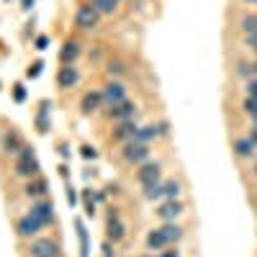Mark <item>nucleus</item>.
I'll return each mask as SVG.
<instances>
[{"label":"nucleus","instance_id":"nucleus-1","mask_svg":"<svg viewBox=\"0 0 257 257\" xmlns=\"http://www.w3.org/2000/svg\"><path fill=\"white\" fill-rule=\"evenodd\" d=\"M16 173H18L21 178H31V175L39 173V162H36V157H34V152H31L29 147L21 149V157H18V162H16Z\"/></svg>","mask_w":257,"mask_h":257},{"label":"nucleus","instance_id":"nucleus-2","mask_svg":"<svg viewBox=\"0 0 257 257\" xmlns=\"http://www.w3.org/2000/svg\"><path fill=\"white\" fill-rule=\"evenodd\" d=\"M31 257H59V244L52 239H36L31 242Z\"/></svg>","mask_w":257,"mask_h":257},{"label":"nucleus","instance_id":"nucleus-3","mask_svg":"<svg viewBox=\"0 0 257 257\" xmlns=\"http://www.w3.org/2000/svg\"><path fill=\"white\" fill-rule=\"evenodd\" d=\"M75 24L80 29H93L98 24V11L93 6H80L77 13H75Z\"/></svg>","mask_w":257,"mask_h":257},{"label":"nucleus","instance_id":"nucleus-4","mask_svg":"<svg viewBox=\"0 0 257 257\" xmlns=\"http://www.w3.org/2000/svg\"><path fill=\"white\" fill-rule=\"evenodd\" d=\"M147 157H149V147H147V144L128 142L126 149H123V160H126V162H144Z\"/></svg>","mask_w":257,"mask_h":257},{"label":"nucleus","instance_id":"nucleus-5","mask_svg":"<svg viewBox=\"0 0 257 257\" xmlns=\"http://www.w3.org/2000/svg\"><path fill=\"white\" fill-rule=\"evenodd\" d=\"M103 100L111 105H118V103H123L126 100V90H123V85L121 82H108L105 85V90H103Z\"/></svg>","mask_w":257,"mask_h":257},{"label":"nucleus","instance_id":"nucleus-6","mask_svg":"<svg viewBox=\"0 0 257 257\" xmlns=\"http://www.w3.org/2000/svg\"><path fill=\"white\" fill-rule=\"evenodd\" d=\"M180 213H183V203L180 201H167V203H162L157 208V216L165 219V221H175Z\"/></svg>","mask_w":257,"mask_h":257},{"label":"nucleus","instance_id":"nucleus-7","mask_svg":"<svg viewBox=\"0 0 257 257\" xmlns=\"http://www.w3.org/2000/svg\"><path fill=\"white\" fill-rule=\"evenodd\" d=\"M111 116L118 118V121H134V116H137V105H134V103H128V100H123V103H118V105H113V108H111Z\"/></svg>","mask_w":257,"mask_h":257},{"label":"nucleus","instance_id":"nucleus-8","mask_svg":"<svg viewBox=\"0 0 257 257\" xmlns=\"http://www.w3.org/2000/svg\"><path fill=\"white\" fill-rule=\"evenodd\" d=\"M41 226H44V224H41L39 219H34L31 213H29V216H24V219L18 221V234H21V237H34V234H36Z\"/></svg>","mask_w":257,"mask_h":257},{"label":"nucleus","instance_id":"nucleus-9","mask_svg":"<svg viewBox=\"0 0 257 257\" xmlns=\"http://www.w3.org/2000/svg\"><path fill=\"white\" fill-rule=\"evenodd\" d=\"M52 211H54V208H52V203H47V201H41V203H34V206H31V216H34V219H39L41 224L47 226V224L52 221V216H54Z\"/></svg>","mask_w":257,"mask_h":257},{"label":"nucleus","instance_id":"nucleus-10","mask_svg":"<svg viewBox=\"0 0 257 257\" xmlns=\"http://www.w3.org/2000/svg\"><path fill=\"white\" fill-rule=\"evenodd\" d=\"M57 82H59V88H75L77 85V70L75 67H62L59 75H57Z\"/></svg>","mask_w":257,"mask_h":257},{"label":"nucleus","instance_id":"nucleus-11","mask_svg":"<svg viewBox=\"0 0 257 257\" xmlns=\"http://www.w3.org/2000/svg\"><path fill=\"white\" fill-rule=\"evenodd\" d=\"M139 180H142V185H144V183H155V180H160V165H157V162H147V165H142V170H139Z\"/></svg>","mask_w":257,"mask_h":257},{"label":"nucleus","instance_id":"nucleus-12","mask_svg":"<svg viewBox=\"0 0 257 257\" xmlns=\"http://www.w3.org/2000/svg\"><path fill=\"white\" fill-rule=\"evenodd\" d=\"M100 103H103V93H85L82 100H80V108L85 113H93V111H98Z\"/></svg>","mask_w":257,"mask_h":257},{"label":"nucleus","instance_id":"nucleus-13","mask_svg":"<svg viewBox=\"0 0 257 257\" xmlns=\"http://www.w3.org/2000/svg\"><path fill=\"white\" fill-rule=\"evenodd\" d=\"M123 234H126L123 224L118 221V216H116V213H111V216H108V239L118 242V239H123Z\"/></svg>","mask_w":257,"mask_h":257},{"label":"nucleus","instance_id":"nucleus-14","mask_svg":"<svg viewBox=\"0 0 257 257\" xmlns=\"http://www.w3.org/2000/svg\"><path fill=\"white\" fill-rule=\"evenodd\" d=\"M137 128H139V126H137L134 121H121V123H118V128L113 132V137H116V139H134Z\"/></svg>","mask_w":257,"mask_h":257},{"label":"nucleus","instance_id":"nucleus-15","mask_svg":"<svg viewBox=\"0 0 257 257\" xmlns=\"http://www.w3.org/2000/svg\"><path fill=\"white\" fill-rule=\"evenodd\" d=\"M155 137H160V132H157V126H139V128H137V134H134V139H132V142H139V144H147L149 139H155Z\"/></svg>","mask_w":257,"mask_h":257},{"label":"nucleus","instance_id":"nucleus-16","mask_svg":"<svg viewBox=\"0 0 257 257\" xmlns=\"http://www.w3.org/2000/svg\"><path fill=\"white\" fill-rule=\"evenodd\" d=\"M165 244H170V242L165 239V234H162L160 229L149 231V237H147V247H149V249H162Z\"/></svg>","mask_w":257,"mask_h":257},{"label":"nucleus","instance_id":"nucleus-17","mask_svg":"<svg viewBox=\"0 0 257 257\" xmlns=\"http://www.w3.org/2000/svg\"><path fill=\"white\" fill-rule=\"evenodd\" d=\"M160 231L165 234V239H167V242H178V239L183 237V229H180L178 224H173V221H167Z\"/></svg>","mask_w":257,"mask_h":257},{"label":"nucleus","instance_id":"nucleus-18","mask_svg":"<svg viewBox=\"0 0 257 257\" xmlns=\"http://www.w3.org/2000/svg\"><path fill=\"white\" fill-rule=\"evenodd\" d=\"M21 149H24V142H21V137L16 132H11L6 137V152L8 155H16V152H21Z\"/></svg>","mask_w":257,"mask_h":257},{"label":"nucleus","instance_id":"nucleus-19","mask_svg":"<svg viewBox=\"0 0 257 257\" xmlns=\"http://www.w3.org/2000/svg\"><path fill=\"white\" fill-rule=\"evenodd\" d=\"M80 54V44H77V41H67V44H64L62 47V62H70V59H75Z\"/></svg>","mask_w":257,"mask_h":257},{"label":"nucleus","instance_id":"nucleus-20","mask_svg":"<svg viewBox=\"0 0 257 257\" xmlns=\"http://www.w3.org/2000/svg\"><path fill=\"white\" fill-rule=\"evenodd\" d=\"M90 6L98 11V16H100V13H113L116 6H118V0H93Z\"/></svg>","mask_w":257,"mask_h":257},{"label":"nucleus","instance_id":"nucleus-21","mask_svg":"<svg viewBox=\"0 0 257 257\" xmlns=\"http://www.w3.org/2000/svg\"><path fill=\"white\" fill-rule=\"evenodd\" d=\"M144 196L147 198H160V196H165V190H162V183L160 180H155V183H144Z\"/></svg>","mask_w":257,"mask_h":257},{"label":"nucleus","instance_id":"nucleus-22","mask_svg":"<svg viewBox=\"0 0 257 257\" xmlns=\"http://www.w3.org/2000/svg\"><path fill=\"white\" fill-rule=\"evenodd\" d=\"M252 142H249V137L247 139H237V142H234V152H237L239 157H249L252 155Z\"/></svg>","mask_w":257,"mask_h":257},{"label":"nucleus","instance_id":"nucleus-23","mask_svg":"<svg viewBox=\"0 0 257 257\" xmlns=\"http://www.w3.org/2000/svg\"><path fill=\"white\" fill-rule=\"evenodd\" d=\"M44 193H47V183L44 180H29L26 196H44Z\"/></svg>","mask_w":257,"mask_h":257},{"label":"nucleus","instance_id":"nucleus-24","mask_svg":"<svg viewBox=\"0 0 257 257\" xmlns=\"http://www.w3.org/2000/svg\"><path fill=\"white\" fill-rule=\"evenodd\" d=\"M162 190H165V196H167L170 201H175V198L180 196V183H178V180H170V183L162 185Z\"/></svg>","mask_w":257,"mask_h":257},{"label":"nucleus","instance_id":"nucleus-25","mask_svg":"<svg viewBox=\"0 0 257 257\" xmlns=\"http://www.w3.org/2000/svg\"><path fill=\"white\" fill-rule=\"evenodd\" d=\"M239 29H242V31H244L247 36H249V34H254V31H257V16H244V18H242V26H239Z\"/></svg>","mask_w":257,"mask_h":257},{"label":"nucleus","instance_id":"nucleus-26","mask_svg":"<svg viewBox=\"0 0 257 257\" xmlns=\"http://www.w3.org/2000/svg\"><path fill=\"white\" fill-rule=\"evenodd\" d=\"M77 231H80V244H82V257H88V231H85L82 224H77Z\"/></svg>","mask_w":257,"mask_h":257},{"label":"nucleus","instance_id":"nucleus-27","mask_svg":"<svg viewBox=\"0 0 257 257\" xmlns=\"http://www.w3.org/2000/svg\"><path fill=\"white\" fill-rule=\"evenodd\" d=\"M47 108H49V105L47 103H41V111H39V132H47Z\"/></svg>","mask_w":257,"mask_h":257},{"label":"nucleus","instance_id":"nucleus-28","mask_svg":"<svg viewBox=\"0 0 257 257\" xmlns=\"http://www.w3.org/2000/svg\"><path fill=\"white\" fill-rule=\"evenodd\" d=\"M244 111H247L249 116L257 113V98H249V95H247V100H244Z\"/></svg>","mask_w":257,"mask_h":257},{"label":"nucleus","instance_id":"nucleus-29","mask_svg":"<svg viewBox=\"0 0 257 257\" xmlns=\"http://www.w3.org/2000/svg\"><path fill=\"white\" fill-rule=\"evenodd\" d=\"M247 95L249 98H257V80H249L247 82Z\"/></svg>","mask_w":257,"mask_h":257},{"label":"nucleus","instance_id":"nucleus-30","mask_svg":"<svg viewBox=\"0 0 257 257\" xmlns=\"http://www.w3.org/2000/svg\"><path fill=\"white\" fill-rule=\"evenodd\" d=\"M13 95H16V100H18V103L24 100V98H26V90H24V85H16V90H13Z\"/></svg>","mask_w":257,"mask_h":257},{"label":"nucleus","instance_id":"nucleus-31","mask_svg":"<svg viewBox=\"0 0 257 257\" xmlns=\"http://www.w3.org/2000/svg\"><path fill=\"white\" fill-rule=\"evenodd\" d=\"M252 72H254V70H252V64H244V62L239 64V75H252Z\"/></svg>","mask_w":257,"mask_h":257},{"label":"nucleus","instance_id":"nucleus-32","mask_svg":"<svg viewBox=\"0 0 257 257\" xmlns=\"http://www.w3.org/2000/svg\"><path fill=\"white\" fill-rule=\"evenodd\" d=\"M121 70H123V67H121V64H118V62H111V64H108V72H111V75H113V72L118 75Z\"/></svg>","mask_w":257,"mask_h":257},{"label":"nucleus","instance_id":"nucleus-33","mask_svg":"<svg viewBox=\"0 0 257 257\" xmlns=\"http://www.w3.org/2000/svg\"><path fill=\"white\" fill-rule=\"evenodd\" d=\"M82 157H88V160L95 157V149H93V147H82Z\"/></svg>","mask_w":257,"mask_h":257},{"label":"nucleus","instance_id":"nucleus-34","mask_svg":"<svg viewBox=\"0 0 257 257\" xmlns=\"http://www.w3.org/2000/svg\"><path fill=\"white\" fill-rule=\"evenodd\" d=\"M36 49H47V36H39L36 39Z\"/></svg>","mask_w":257,"mask_h":257},{"label":"nucleus","instance_id":"nucleus-35","mask_svg":"<svg viewBox=\"0 0 257 257\" xmlns=\"http://www.w3.org/2000/svg\"><path fill=\"white\" fill-rule=\"evenodd\" d=\"M39 72H41V62H36V64H34V70H29V77H36Z\"/></svg>","mask_w":257,"mask_h":257},{"label":"nucleus","instance_id":"nucleus-36","mask_svg":"<svg viewBox=\"0 0 257 257\" xmlns=\"http://www.w3.org/2000/svg\"><path fill=\"white\" fill-rule=\"evenodd\" d=\"M249 142H252V147L257 149V126L252 128V134H249Z\"/></svg>","mask_w":257,"mask_h":257},{"label":"nucleus","instance_id":"nucleus-37","mask_svg":"<svg viewBox=\"0 0 257 257\" xmlns=\"http://www.w3.org/2000/svg\"><path fill=\"white\" fill-rule=\"evenodd\" d=\"M162 257H180V252H178V249H170V252H165Z\"/></svg>","mask_w":257,"mask_h":257},{"label":"nucleus","instance_id":"nucleus-38","mask_svg":"<svg viewBox=\"0 0 257 257\" xmlns=\"http://www.w3.org/2000/svg\"><path fill=\"white\" fill-rule=\"evenodd\" d=\"M67 198H70V203L75 206V201H77V198H75V190H72V188H70V193H67Z\"/></svg>","mask_w":257,"mask_h":257},{"label":"nucleus","instance_id":"nucleus-39","mask_svg":"<svg viewBox=\"0 0 257 257\" xmlns=\"http://www.w3.org/2000/svg\"><path fill=\"white\" fill-rule=\"evenodd\" d=\"M252 70H254V75H257V62H254V64H252Z\"/></svg>","mask_w":257,"mask_h":257},{"label":"nucleus","instance_id":"nucleus-40","mask_svg":"<svg viewBox=\"0 0 257 257\" xmlns=\"http://www.w3.org/2000/svg\"><path fill=\"white\" fill-rule=\"evenodd\" d=\"M252 121H254V126H257V113H254V116H252Z\"/></svg>","mask_w":257,"mask_h":257},{"label":"nucleus","instance_id":"nucleus-41","mask_svg":"<svg viewBox=\"0 0 257 257\" xmlns=\"http://www.w3.org/2000/svg\"><path fill=\"white\" fill-rule=\"evenodd\" d=\"M29 3H31V0H26V8H29Z\"/></svg>","mask_w":257,"mask_h":257},{"label":"nucleus","instance_id":"nucleus-42","mask_svg":"<svg viewBox=\"0 0 257 257\" xmlns=\"http://www.w3.org/2000/svg\"><path fill=\"white\" fill-rule=\"evenodd\" d=\"M249 3H257V0H249Z\"/></svg>","mask_w":257,"mask_h":257},{"label":"nucleus","instance_id":"nucleus-43","mask_svg":"<svg viewBox=\"0 0 257 257\" xmlns=\"http://www.w3.org/2000/svg\"><path fill=\"white\" fill-rule=\"evenodd\" d=\"M254 173H257V165H254Z\"/></svg>","mask_w":257,"mask_h":257}]
</instances>
